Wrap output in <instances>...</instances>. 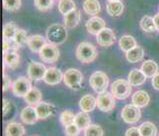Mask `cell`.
Wrapping results in <instances>:
<instances>
[{"instance_id":"4316f807","label":"cell","mask_w":159,"mask_h":136,"mask_svg":"<svg viewBox=\"0 0 159 136\" xmlns=\"http://www.w3.org/2000/svg\"><path fill=\"white\" fill-rule=\"evenodd\" d=\"M106 9L109 15L113 17H119L124 12V4L122 1H110L107 4Z\"/></svg>"},{"instance_id":"4dcf8cb0","label":"cell","mask_w":159,"mask_h":136,"mask_svg":"<svg viewBox=\"0 0 159 136\" xmlns=\"http://www.w3.org/2000/svg\"><path fill=\"white\" fill-rule=\"evenodd\" d=\"M139 131L141 136H156L157 127L151 121H145L139 125Z\"/></svg>"},{"instance_id":"8992f818","label":"cell","mask_w":159,"mask_h":136,"mask_svg":"<svg viewBox=\"0 0 159 136\" xmlns=\"http://www.w3.org/2000/svg\"><path fill=\"white\" fill-rule=\"evenodd\" d=\"M120 116H122V119L125 123L134 124L140 120V117H141L140 108L139 106L134 105V103L127 104L125 106H124V108L122 109Z\"/></svg>"},{"instance_id":"d4e9b609","label":"cell","mask_w":159,"mask_h":136,"mask_svg":"<svg viewBox=\"0 0 159 136\" xmlns=\"http://www.w3.org/2000/svg\"><path fill=\"white\" fill-rule=\"evenodd\" d=\"M119 46L120 48V50L127 53L129 50H131V49L138 46V43H136V40L133 36L125 35L120 37V39L119 40Z\"/></svg>"},{"instance_id":"d6a6232c","label":"cell","mask_w":159,"mask_h":136,"mask_svg":"<svg viewBox=\"0 0 159 136\" xmlns=\"http://www.w3.org/2000/svg\"><path fill=\"white\" fill-rule=\"evenodd\" d=\"M18 27L14 22H8L3 27V39H14L18 31Z\"/></svg>"},{"instance_id":"83f0119b","label":"cell","mask_w":159,"mask_h":136,"mask_svg":"<svg viewBox=\"0 0 159 136\" xmlns=\"http://www.w3.org/2000/svg\"><path fill=\"white\" fill-rule=\"evenodd\" d=\"M74 123L77 125L81 130H85L91 124V117L88 114V112L81 111L75 115Z\"/></svg>"},{"instance_id":"6da1fadb","label":"cell","mask_w":159,"mask_h":136,"mask_svg":"<svg viewBox=\"0 0 159 136\" xmlns=\"http://www.w3.org/2000/svg\"><path fill=\"white\" fill-rule=\"evenodd\" d=\"M66 27L61 24H52L46 31L47 40L53 45H61L67 39Z\"/></svg>"},{"instance_id":"5bb4252c","label":"cell","mask_w":159,"mask_h":136,"mask_svg":"<svg viewBox=\"0 0 159 136\" xmlns=\"http://www.w3.org/2000/svg\"><path fill=\"white\" fill-rule=\"evenodd\" d=\"M106 28V23L104 19L100 17H92L86 22V29L92 35H98L100 32Z\"/></svg>"},{"instance_id":"bcb514c9","label":"cell","mask_w":159,"mask_h":136,"mask_svg":"<svg viewBox=\"0 0 159 136\" xmlns=\"http://www.w3.org/2000/svg\"><path fill=\"white\" fill-rule=\"evenodd\" d=\"M108 1H122V0H108Z\"/></svg>"},{"instance_id":"ee69618b","label":"cell","mask_w":159,"mask_h":136,"mask_svg":"<svg viewBox=\"0 0 159 136\" xmlns=\"http://www.w3.org/2000/svg\"><path fill=\"white\" fill-rule=\"evenodd\" d=\"M151 84H152L153 89L156 90H159V73H157L154 77L152 78Z\"/></svg>"},{"instance_id":"7402d4cb","label":"cell","mask_w":159,"mask_h":136,"mask_svg":"<svg viewBox=\"0 0 159 136\" xmlns=\"http://www.w3.org/2000/svg\"><path fill=\"white\" fill-rule=\"evenodd\" d=\"M80 11L77 9L73 10L66 15H64V26L67 29H73L77 26L80 22Z\"/></svg>"},{"instance_id":"7a4b0ae2","label":"cell","mask_w":159,"mask_h":136,"mask_svg":"<svg viewBox=\"0 0 159 136\" xmlns=\"http://www.w3.org/2000/svg\"><path fill=\"white\" fill-rule=\"evenodd\" d=\"M76 58H77L81 63L89 64L94 62L97 56L98 51L94 45L88 42H82L76 48Z\"/></svg>"},{"instance_id":"277c9868","label":"cell","mask_w":159,"mask_h":136,"mask_svg":"<svg viewBox=\"0 0 159 136\" xmlns=\"http://www.w3.org/2000/svg\"><path fill=\"white\" fill-rule=\"evenodd\" d=\"M83 75L77 69H68L63 74V83L69 89L78 90L83 83Z\"/></svg>"},{"instance_id":"e0dca14e","label":"cell","mask_w":159,"mask_h":136,"mask_svg":"<svg viewBox=\"0 0 159 136\" xmlns=\"http://www.w3.org/2000/svg\"><path fill=\"white\" fill-rule=\"evenodd\" d=\"M147 77L144 75V73L142 72L141 69H134L131 70L129 75H128V80L129 81V84L133 86H139L143 85L146 81Z\"/></svg>"},{"instance_id":"7c38bea8","label":"cell","mask_w":159,"mask_h":136,"mask_svg":"<svg viewBox=\"0 0 159 136\" xmlns=\"http://www.w3.org/2000/svg\"><path fill=\"white\" fill-rule=\"evenodd\" d=\"M20 118L26 124H35L39 120V116H38L36 107H34L33 105H28L24 107L20 113Z\"/></svg>"},{"instance_id":"9a60e30c","label":"cell","mask_w":159,"mask_h":136,"mask_svg":"<svg viewBox=\"0 0 159 136\" xmlns=\"http://www.w3.org/2000/svg\"><path fill=\"white\" fill-rule=\"evenodd\" d=\"M37 112H38V116L39 119H47L48 117L52 116V114L56 111V107L52 103H48L46 101H41L35 106Z\"/></svg>"},{"instance_id":"9c48e42d","label":"cell","mask_w":159,"mask_h":136,"mask_svg":"<svg viewBox=\"0 0 159 136\" xmlns=\"http://www.w3.org/2000/svg\"><path fill=\"white\" fill-rule=\"evenodd\" d=\"M97 106L103 112H111L116 106V100L112 92H102L97 97Z\"/></svg>"},{"instance_id":"3957f363","label":"cell","mask_w":159,"mask_h":136,"mask_svg":"<svg viewBox=\"0 0 159 136\" xmlns=\"http://www.w3.org/2000/svg\"><path fill=\"white\" fill-rule=\"evenodd\" d=\"M127 80L119 79L115 80L111 85V92L117 100H125L131 95L133 88Z\"/></svg>"},{"instance_id":"2e32d148","label":"cell","mask_w":159,"mask_h":136,"mask_svg":"<svg viewBox=\"0 0 159 136\" xmlns=\"http://www.w3.org/2000/svg\"><path fill=\"white\" fill-rule=\"evenodd\" d=\"M46 44H47V39L43 36L39 35V34L29 37L28 43H27V45L30 48V50L34 53H40V51Z\"/></svg>"},{"instance_id":"b9f144b4","label":"cell","mask_w":159,"mask_h":136,"mask_svg":"<svg viewBox=\"0 0 159 136\" xmlns=\"http://www.w3.org/2000/svg\"><path fill=\"white\" fill-rule=\"evenodd\" d=\"M10 88H12L10 78L7 75H3V91H7Z\"/></svg>"},{"instance_id":"30bf717a","label":"cell","mask_w":159,"mask_h":136,"mask_svg":"<svg viewBox=\"0 0 159 136\" xmlns=\"http://www.w3.org/2000/svg\"><path fill=\"white\" fill-rule=\"evenodd\" d=\"M47 68L45 65L38 63V62H31L28 65V69H27V73H28L29 79L35 80V81H40L43 80L47 73Z\"/></svg>"},{"instance_id":"d590c367","label":"cell","mask_w":159,"mask_h":136,"mask_svg":"<svg viewBox=\"0 0 159 136\" xmlns=\"http://www.w3.org/2000/svg\"><path fill=\"white\" fill-rule=\"evenodd\" d=\"M21 0H3V8L7 11H17L21 8Z\"/></svg>"},{"instance_id":"60d3db41","label":"cell","mask_w":159,"mask_h":136,"mask_svg":"<svg viewBox=\"0 0 159 136\" xmlns=\"http://www.w3.org/2000/svg\"><path fill=\"white\" fill-rule=\"evenodd\" d=\"M2 103H3V116H6L10 112L11 108H12V105H11V102L7 99H3Z\"/></svg>"},{"instance_id":"7bdbcfd3","label":"cell","mask_w":159,"mask_h":136,"mask_svg":"<svg viewBox=\"0 0 159 136\" xmlns=\"http://www.w3.org/2000/svg\"><path fill=\"white\" fill-rule=\"evenodd\" d=\"M125 136H141L139 127H130L127 130Z\"/></svg>"},{"instance_id":"f1b7e54d","label":"cell","mask_w":159,"mask_h":136,"mask_svg":"<svg viewBox=\"0 0 159 136\" xmlns=\"http://www.w3.org/2000/svg\"><path fill=\"white\" fill-rule=\"evenodd\" d=\"M24 100L29 105L36 106L38 103L42 101V92L37 88H32V90L28 92V95L24 97Z\"/></svg>"},{"instance_id":"f35d334b","label":"cell","mask_w":159,"mask_h":136,"mask_svg":"<svg viewBox=\"0 0 159 136\" xmlns=\"http://www.w3.org/2000/svg\"><path fill=\"white\" fill-rule=\"evenodd\" d=\"M21 48L14 39H3V53H7L11 51H17Z\"/></svg>"},{"instance_id":"836d02e7","label":"cell","mask_w":159,"mask_h":136,"mask_svg":"<svg viewBox=\"0 0 159 136\" xmlns=\"http://www.w3.org/2000/svg\"><path fill=\"white\" fill-rule=\"evenodd\" d=\"M75 115L70 110H63L59 115V120L63 126H68V125L74 123Z\"/></svg>"},{"instance_id":"ab89813d","label":"cell","mask_w":159,"mask_h":136,"mask_svg":"<svg viewBox=\"0 0 159 136\" xmlns=\"http://www.w3.org/2000/svg\"><path fill=\"white\" fill-rule=\"evenodd\" d=\"M80 132H81V129L75 123L70 124L68 126H65V129H64L65 136H79Z\"/></svg>"},{"instance_id":"ffe728a7","label":"cell","mask_w":159,"mask_h":136,"mask_svg":"<svg viewBox=\"0 0 159 136\" xmlns=\"http://www.w3.org/2000/svg\"><path fill=\"white\" fill-rule=\"evenodd\" d=\"M4 67H6L10 70H15L19 66L20 63V56L16 51H11L4 53Z\"/></svg>"},{"instance_id":"d6986e66","label":"cell","mask_w":159,"mask_h":136,"mask_svg":"<svg viewBox=\"0 0 159 136\" xmlns=\"http://www.w3.org/2000/svg\"><path fill=\"white\" fill-rule=\"evenodd\" d=\"M26 133L25 127L19 122L11 121L5 127V136H24Z\"/></svg>"},{"instance_id":"484cf974","label":"cell","mask_w":159,"mask_h":136,"mask_svg":"<svg viewBox=\"0 0 159 136\" xmlns=\"http://www.w3.org/2000/svg\"><path fill=\"white\" fill-rule=\"evenodd\" d=\"M158 70H159L158 65L153 60H147V61L143 62L141 66V70L144 73V75L147 78H151V79L158 73Z\"/></svg>"},{"instance_id":"c3c4849f","label":"cell","mask_w":159,"mask_h":136,"mask_svg":"<svg viewBox=\"0 0 159 136\" xmlns=\"http://www.w3.org/2000/svg\"><path fill=\"white\" fill-rule=\"evenodd\" d=\"M158 136H159V135H158Z\"/></svg>"},{"instance_id":"1f68e13d","label":"cell","mask_w":159,"mask_h":136,"mask_svg":"<svg viewBox=\"0 0 159 136\" xmlns=\"http://www.w3.org/2000/svg\"><path fill=\"white\" fill-rule=\"evenodd\" d=\"M75 9H76V5L73 0H59L58 10L63 16L71 11H73Z\"/></svg>"},{"instance_id":"44dd1931","label":"cell","mask_w":159,"mask_h":136,"mask_svg":"<svg viewBox=\"0 0 159 136\" xmlns=\"http://www.w3.org/2000/svg\"><path fill=\"white\" fill-rule=\"evenodd\" d=\"M97 106V99L92 95H86L79 100V107L81 111L91 112Z\"/></svg>"},{"instance_id":"4fadbf2b","label":"cell","mask_w":159,"mask_h":136,"mask_svg":"<svg viewBox=\"0 0 159 136\" xmlns=\"http://www.w3.org/2000/svg\"><path fill=\"white\" fill-rule=\"evenodd\" d=\"M61 80H63V75L57 68L52 67L47 70L46 75L43 78V81L46 84L50 85H57Z\"/></svg>"},{"instance_id":"ba28073f","label":"cell","mask_w":159,"mask_h":136,"mask_svg":"<svg viewBox=\"0 0 159 136\" xmlns=\"http://www.w3.org/2000/svg\"><path fill=\"white\" fill-rule=\"evenodd\" d=\"M40 58L43 63L52 64L56 63L59 58V50L57 45L48 43L43 46V48L40 51Z\"/></svg>"},{"instance_id":"5b68a950","label":"cell","mask_w":159,"mask_h":136,"mask_svg":"<svg viewBox=\"0 0 159 136\" xmlns=\"http://www.w3.org/2000/svg\"><path fill=\"white\" fill-rule=\"evenodd\" d=\"M109 81V77L105 73L101 72V70H97L90 75L89 85L97 94H102V92L107 91Z\"/></svg>"},{"instance_id":"7dc6e473","label":"cell","mask_w":159,"mask_h":136,"mask_svg":"<svg viewBox=\"0 0 159 136\" xmlns=\"http://www.w3.org/2000/svg\"><path fill=\"white\" fill-rule=\"evenodd\" d=\"M34 136H37V135H34Z\"/></svg>"},{"instance_id":"52a82bcc","label":"cell","mask_w":159,"mask_h":136,"mask_svg":"<svg viewBox=\"0 0 159 136\" xmlns=\"http://www.w3.org/2000/svg\"><path fill=\"white\" fill-rule=\"evenodd\" d=\"M31 79L26 77H19L12 84V92L17 97H25L28 92L32 90Z\"/></svg>"},{"instance_id":"603a6c76","label":"cell","mask_w":159,"mask_h":136,"mask_svg":"<svg viewBox=\"0 0 159 136\" xmlns=\"http://www.w3.org/2000/svg\"><path fill=\"white\" fill-rule=\"evenodd\" d=\"M143 57H144V50L141 46H136L125 53V58H127L128 62L131 64L140 62L143 59Z\"/></svg>"},{"instance_id":"f546056e","label":"cell","mask_w":159,"mask_h":136,"mask_svg":"<svg viewBox=\"0 0 159 136\" xmlns=\"http://www.w3.org/2000/svg\"><path fill=\"white\" fill-rule=\"evenodd\" d=\"M139 25H140V28L144 32H146V33H153V32L157 31L154 19L150 17V16H147V15L143 16L140 20Z\"/></svg>"},{"instance_id":"f6af8a7d","label":"cell","mask_w":159,"mask_h":136,"mask_svg":"<svg viewBox=\"0 0 159 136\" xmlns=\"http://www.w3.org/2000/svg\"><path fill=\"white\" fill-rule=\"evenodd\" d=\"M153 19H154V22H155V26H156V29L157 31H159V12L153 17Z\"/></svg>"},{"instance_id":"cb8c5ba5","label":"cell","mask_w":159,"mask_h":136,"mask_svg":"<svg viewBox=\"0 0 159 136\" xmlns=\"http://www.w3.org/2000/svg\"><path fill=\"white\" fill-rule=\"evenodd\" d=\"M83 10L86 14L96 16L101 11V5L98 0H85L83 2Z\"/></svg>"},{"instance_id":"8d00e7d4","label":"cell","mask_w":159,"mask_h":136,"mask_svg":"<svg viewBox=\"0 0 159 136\" xmlns=\"http://www.w3.org/2000/svg\"><path fill=\"white\" fill-rule=\"evenodd\" d=\"M28 39H29V37L27 35V32L23 29H18L17 33H16L14 37L15 42L17 43L20 47H23L25 44H27V43H28Z\"/></svg>"},{"instance_id":"e575fe53","label":"cell","mask_w":159,"mask_h":136,"mask_svg":"<svg viewBox=\"0 0 159 136\" xmlns=\"http://www.w3.org/2000/svg\"><path fill=\"white\" fill-rule=\"evenodd\" d=\"M104 131L101 126L97 124H90L84 130V136H103Z\"/></svg>"},{"instance_id":"8fae6325","label":"cell","mask_w":159,"mask_h":136,"mask_svg":"<svg viewBox=\"0 0 159 136\" xmlns=\"http://www.w3.org/2000/svg\"><path fill=\"white\" fill-rule=\"evenodd\" d=\"M116 42V35L114 31L110 28H104L99 34L97 35V43L102 47H111Z\"/></svg>"},{"instance_id":"74e56055","label":"cell","mask_w":159,"mask_h":136,"mask_svg":"<svg viewBox=\"0 0 159 136\" xmlns=\"http://www.w3.org/2000/svg\"><path fill=\"white\" fill-rule=\"evenodd\" d=\"M53 1L54 0H34V4L40 11H48L52 7Z\"/></svg>"},{"instance_id":"ac0fdd59","label":"cell","mask_w":159,"mask_h":136,"mask_svg":"<svg viewBox=\"0 0 159 136\" xmlns=\"http://www.w3.org/2000/svg\"><path fill=\"white\" fill-rule=\"evenodd\" d=\"M131 102L139 108L145 107L150 102V96L145 90H138L131 96Z\"/></svg>"}]
</instances>
